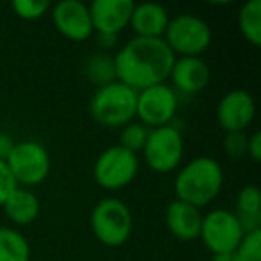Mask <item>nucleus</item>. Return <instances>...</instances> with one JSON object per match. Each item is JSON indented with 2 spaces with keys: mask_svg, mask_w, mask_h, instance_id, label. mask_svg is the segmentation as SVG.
<instances>
[{
  "mask_svg": "<svg viewBox=\"0 0 261 261\" xmlns=\"http://www.w3.org/2000/svg\"><path fill=\"white\" fill-rule=\"evenodd\" d=\"M174 61V52L163 38L135 36L113 56L116 81L135 91L165 84Z\"/></svg>",
  "mask_w": 261,
  "mask_h": 261,
  "instance_id": "f257e3e1",
  "label": "nucleus"
},
{
  "mask_svg": "<svg viewBox=\"0 0 261 261\" xmlns=\"http://www.w3.org/2000/svg\"><path fill=\"white\" fill-rule=\"evenodd\" d=\"M224 186V172L217 160L199 156L181 168L175 175V199L200 207L211 204Z\"/></svg>",
  "mask_w": 261,
  "mask_h": 261,
  "instance_id": "f03ea898",
  "label": "nucleus"
},
{
  "mask_svg": "<svg viewBox=\"0 0 261 261\" xmlns=\"http://www.w3.org/2000/svg\"><path fill=\"white\" fill-rule=\"evenodd\" d=\"M136 98L138 91L115 81L95 91L90 100V113L95 122L102 127H123L136 116Z\"/></svg>",
  "mask_w": 261,
  "mask_h": 261,
  "instance_id": "7ed1b4c3",
  "label": "nucleus"
},
{
  "mask_svg": "<svg viewBox=\"0 0 261 261\" xmlns=\"http://www.w3.org/2000/svg\"><path fill=\"white\" fill-rule=\"evenodd\" d=\"M174 56L181 58H200L210 48L213 33L210 23L197 15H179L170 18L163 36Z\"/></svg>",
  "mask_w": 261,
  "mask_h": 261,
  "instance_id": "20e7f679",
  "label": "nucleus"
},
{
  "mask_svg": "<svg viewBox=\"0 0 261 261\" xmlns=\"http://www.w3.org/2000/svg\"><path fill=\"white\" fill-rule=\"evenodd\" d=\"M93 234L106 247H122L133 232V213L118 199H104L93 207L90 217Z\"/></svg>",
  "mask_w": 261,
  "mask_h": 261,
  "instance_id": "39448f33",
  "label": "nucleus"
},
{
  "mask_svg": "<svg viewBox=\"0 0 261 261\" xmlns=\"http://www.w3.org/2000/svg\"><path fill=\"white\" fill-rule=\"evenodd\" d=\"M9 172L20 188H33L48 177L50 172V156L41 143L33 140L18 142L6 160Z\"/></svg>",
  "mask_w": 261,
  "mask_h": 261,
  "instance_id": "423d86ee",
  "label": "nucleus"
},
{
  "mask_svg": "<svg viewBox=\"0 0 261 261\" xmlns=\"http://www.w3.org/2000/svg\"><path fill=\"white\" fill-rule=\"evenodd\" d=\"M140 170V161L136 154L123 147L115 145L106 149L93 165V177L104 190H122L135 181Z\"/></svg>",
  "mask_w": 261,
  "mask_h": 261,
  "instance_id": "0eeeda50",
  "label": "nucleus"
},
{
  "mask_svg": "<svg viewBox=\"0 0 261 261\" xmlns=\"http://www.w3.org/2000/svg\"><path fill=\"white\" fill-rule=\"evenodd\" d=\"M145 161L158 174L174 172L181 165L185 154V140L181 130L174 125H163L150 129L149 138L143 147Z\"/></svg>",
  "mask_w": 261,
  "mask_h": 261,
  "instance_id": "6e6552de",
  "label": "nucleus"
},
{
  "mask_svg": "<svg viewBox=\"0 0 261 261\" xmlns=\"http://www.w3.org/2000/svg\"><path fill=\"white\" fill-rule=\"evenodd\" d=\"M243 236L245 234L232 211L213 210L202 217L199 238L211 254L234 252Z\"/></svg>",
  "mask_w": 261,
  "mask_h": 261,
  "instance_id": "1a4fd4ad",
  "label": "nucleus"
},
{
  "mask_svg": "<svg viewBox=\"0 0 261 261\" xmlns=\"http://www.w3.org/2000/svg\"><path fill=\"white\" fill-rule=\"evenodd\" d=\"M175 113H177V93L172 86L158 84L138 91L136 116L149 129L170 125Z\"/></svg>",
  "mask_w": 261,
  "mask_h": 261,
  "instance_id": "9d476101",
  "label": "nucleus"
},
{
  "mask_svg": "<svg viewBox=\"0 0 261 261\" xmlns=\"http://www.w3.org/2000/svg\"><path fill=\"white\" fill-rule=\"evenodd\" d=\"M52 22L59 34L72 41H84L93 34L90 9L81 0H61L52 8Z\"/></svg>",
  "mask_w": 261,
  "mask_h": 261,
  "instance_id": "9b49d317",
  "label": "nucleus"
},
{
  "mask_svg": "<svg viewBox=\"0 0 261 261\" xmlns=\"http://www.w3.org/2000/svg\"><path fill=\"white\" fill-rule=\"evenodd\" d=\"M256 116V102L252 95L243 90H232L220 98L217 108V120L227 133H245Z\"/></svg>",
  "mask_w": 261,
  "mask_h": 261,
  "instance_id": "f8f14e48",
  "label": "nucleus"
},
{
  "mask_svg": "<svg viewBox=\"0 0 261 261\" xmlns=\"http://www.w3.org/2000/svg\"><path fill=\"white\" fill-rule=\"evenodd\" d=\"M133 0H95L88 6L93 23V33L118 36L130 22L135 9Z\"/></svg>",
  "mask_w": 261,
  "mask_h": 261,
  "instance_id": "ddd939ff",
  "label": "nucleus"
},
{
  "mask_svg": "<svg viewBox=\"0 0 261 261\" xmlns=\"http://www.w3.org/2000/svg\"><path fill=\"white\" fill-rule=\"evenodd\" d=\"M210 75V66L202 58H179L174 61L168 77L172 79V84L177 91L195 95L207 86Z\"/></svg>",
  "mask_w": 261,
  "mask_h": 261,
  "instance_id": "4468645a",
  "label": "nucleus"
},
{
  "mask_svg": "<svg viewBox=\"0 0 261 261\" xmlns=\"http://www.w3.org/2000/svg\"><path fill=\"white\" fill-rule=\"evenodd\" d=\"M165 222L174 238L181 240V242H190V240L199 238L202 215H200V210L175 199L168 204Z\"/></svg>",
  "mask_w": 261,
  "mask_h": 261,
  "instance_id": "2eb2a0df",
  "label": "nucleus"
},
{
  "mask_svg": "<svg viewBox=\"0 0 261 261\" xmlns=\"http://www.w3.org/2000/svg\"><path fill=\"white\" fill-rule=\"evenodd\" d=\"M170 22L168 11L160 4L145 2L133 9L129 25L138 38H163Z\"/></svg>",
  "mask_w": 261,
  "mask_h": 261,
  "instance_id": "dca6fc26",
  "label": "nucleus"
},
{
  "mask_svg": "<svg viewBox=\"0 0 261 261\" xmlns=\"http://www.w3.org/2000/svg\"><path fill=\"white\" fill-rule=\"evenodd\" d=\"M4 213L16 225H29L40 215V200L29 188L16 186L4 202Z\"/></svg>",
  "mask_w": 261,
  "mask_h": 261,
  "instance_id": "f3484780",
  "label": "nucleus"
},
{
  "mask_svg": "<svg viewBox=\"0 0 261 261\" xmlns=\"http://www.w3.org/2000/svg\"><path fill=\"white\" fill-rule=\"evenodd\" d=\"M31 247L16 229L0 227V261H29Z\"/></svg>",
  "mask_w": 261,
  "mask_h": 261,
  "instance_id": "a211bd4d",
  "label": "nucleus"
},
{
  "mask_svg": "<svg viewBox=\"0 0 261 261\" xmlns=\"http://www.w3.org/2000/svg\"><path fill=\"white\" fill-rule=\"evenodd\" d=\"M238 27L242 36L254 47L261 45V0H249L238 13Z\"/></svg>",
  "mask_w": 261,
  "mask_h": 261,
  "instance_id": "6ab92c4d",
  "label": "nucleus"
},
{
  "mask_svg": "<svg viewBox=\"0 0 261 261\" xmlns=\"http://www.w3.org/2000/svg\"><path fill=\"white\" fill-rule=\"evenodd\" d=\"M84 75H86L93 84H97L98 88L115 83L116 75H115L113 56L93 54L91 58H88L86 63H84Z\"/></svg>",
  "mask_w": 261,
  "mask_h": 261,
  "instance_id": "aec40b11",
  "label": "nucleus"
},
{
  "mask_svg": "<svg viewBox=\"0 0 261 261\" xmlns=\"http://www.w3.org/2000/svg\"><path fill=\"white\" fill-rule=\"evenodd\" d=\"M149 133L150 129L147 125H143L142 122H129L120 130V147H123V149L133 154L140 152L145 147Z\"/></svg>",
  "mask_w": 261,
  "mask_h": 261,
  "instance_id": "412c9836",
  "label": "nucleus"
},
{
  "mask_svg": "<svg viewBox=\"0 0 261 261\" xmlns=\"http://www.w3.org/2000/svg\"><path fill=\"white\" fill-rule=\"evenodd\" d=\"M13 13L22 20H40L47 15L50 4L47 0H15L11 4Z\"/></svg>",
  "mask_w": 261,
  "mask_h": 261,
  "instance_id": "4be33fe9",
  "label": "nucleus"
},
{
  "mask_svg": "<svg viewBox=\"0 0 261 261\" xmlns=\"http://www.w3.org/2000/svg\"><path fill=\"white\" fill-rule=\"evenodd\" d=\"M236 213L261 215V193L256 186H245L240 190L236 199Z\"/></svg>",
  "mask_w": 261,
  "mask_h": 261,
  "instance_id": "5701e85b",
  "label": "nucleus"
},
{
  "mask_svg": "<svg viewBox=\"0 0 261 261\" xmlns=\"http://www.w3.org/2000/svg\"><path fill=\"white\" fill-rule=\"evenodd\" d=\"M234 254L238 261H261V231L243 236Z\"/></svg>",
  "mask_w": 261,
  "mask_h": 261,
  "instance_id": "b1692460",
  "label": "nucleus"
},
{
  "mask_svg": "<svg viewBox=\"0 0 261 261\" xmlns=\"http://www.w3.org/2000/svg\"><path fill=\"white\" fill-rule=\"evenodd\" d=\"M249 136L245 133H227L224 140V149L231 160H243L247 156Z\"/></svg>",
  "mask_w": 261,
  "mask_h": 261,
  "instance_id": "393cba45",
  "label": "nucleus"
},
{
  "mask_svg": "<svg viewBox=\"0 0 261 261\" xmlns=\"http://www.w3.org/2000/svg\"><path fill=\"white\" fill-rule=\"evenodd\" d=\"M16 188V182L13 179L11 172H9L8 165L4 161H0V207L4 206L6 199L11 195V192Z\"/></svg>",
  "mask_w": 261,
  "mask_h": 261,
  "instance_id": "a878e982",
  "label": "nucleus"
},
{
  "mask_svg": "<svg viewBox=\"0 0 261 261\" xmlns=\"http://www.w3.org/2000/svg\"><path fill=\"white\" fill-rule=\"evenodd\" d=\"M247 156L254 161L259 163L261 161V133L256 130L252 136H249V143H247Z\"/></svg>",
  "mask_w": 261,
  "mask_h": 261,
  "instance_id": "bb28decb",
  "label": "nucleus"
},
{
  "mask_svg": "<svg viewBox=\"0 0 261 261\" xmlns=\"http://www.w3.org/2000/svg\"><path fill=\"white\" fill-rule=\"evenodd\" d=\"M16 142L11 138L9 135H6V133H0V161H4L9 158V154L13 152V149H15Z\"/></svg>",
  "mask_w": 261,
  "mask_h": 261,
  "instance_id": "cd10ccee",
  "label": "nucleus"
},
{
  "mask_svg": "<svg viewBox=\"0 0 261 261\" xmlns=\"http://www.w3.org/2000/svg\"><path fill=\"white\" fill-rule=\"evenodd\" d=\"M211 261H238L234 252H227V254H213Z\"/></svg>",
  "mask_w": 261,
  "mask_h": 261,
  "instance_id": "c85d7f7f",
  "label": "nucleus"
},
{
  "mask_svg": "<svg viewBox=\"0 0 261 261\" xmlns=\"http://www.w3.org/2000/svg\"><path fill=\"white\" fill-rule=\"evenodd\" d=\"M115 40H116V36H106V34H98V41H100L102 47H111Z\"/></svg>",
  "mask_w": 261,
  "mask_h": 261,
  "instance_id": "c756f323",
  "label": "nucleus"
},
{
  "mask_svg": "<svg viewBox=\"0 0 261 261\" xmlns=\"http://www.w3.org/2000/svg\"><path fill=\"white\" fill-rule=\"evenodd\" d=\"M29 261H34V259H29Z\"/></svg>",
  "mask_w": 261,
  "mask_h": 261,
  "instance_id": "7c9ffc66",
  "label": "nucleus"
}]
</instances>
